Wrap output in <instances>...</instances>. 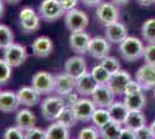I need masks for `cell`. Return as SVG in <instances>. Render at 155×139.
<instances>
[{"mask_svg":"<svg viewBox=\"0 0 155 139\" xmlns=\"http://www.w3.org/2000/svg\"><path fill=\"white\" fill-rule=\"evenodd\" d=\"M60 4L64 8L65 12H68L71 9L77 8L78 4H79V0H60Z\"/></svg>","mask_w":155,"mask_h":139,"instance_id":"cell-43","label":"cell"},{"mask_svg":"<svg viewBox=\"0 0 155 139\" xmlns=\"http://www.w3.org/2000/svg\"><path fill=\"white\" fill-rule=\"evenodd\" d=\"M4 14H5V1L0 0V20L2 19Z\"/></svg>","mask_w":155,"mask_h":139,"instance_id":"cell-48","label":"cell"},{"mask_svg":"<svg viewBox=\"0 0 155 139\" xmlns=\"http://www.w3.org/2000/svg\"><path fill=\"white\" fill-rule=\"evenodd\" d=\"M115 94L109 88L107 84L97 85L95 91L91 94V100L95 103L96 108H105L108 109L115 102Z\"/></svg>","mask_w":155,"mask_h":139,"instance_id":"cell-9","label":"cell"},{"mask_svg":"<svg viewBox=\"0 0 155 139\" xmlns=\"http://www.w3.org/2000/svg\"><path fill=\"white\" fill-rule=\"evenodd\" d=\"M141 37L147 44H154L155 43V18L147 19L142 23L140 28Z\"/></svg>","mask_w":155,"mask_h":139,"instance_id":"cell-27","label":"cell"},{"mask_svg":"<svg viewBox=\"0 0 155 139\" xmlns=\"http://www.w3.org/2000/svg\"><path fill=\"white\" fill-rule=\"evenodd\" d=\"M91 122L98 129H101L105 124H108L109 122H111V116L109 114V110L105 108H96L93 116H91Z\"/></svg>","mask_w":155,"mask_h":139,"instance_id":"cell-29","label":"cell"},{"mask_svg":"<svg viewBox=\"0 0 155 139\" xmlns=\"http://www.w3.org/2000/svg\"><path fill=\"white\" fill-rule=\"evenodd\" d=\"M96 86V81L93 79V77L89 72H86L81 77L75 79V91L79 95L84 96V98L91 96V94L95 91Z\"/></svg>","mask_w":155,"mask_h":139,"instance_id":"cell-18","label":"cell"},{"mask_svg":"<svg viewBox=\"0 0 155 139\" xmlns=\"http://www.w3.org/2000/svg\"><path fill=\"white\" fill-rule=\"evenodd\" d=\"M35 15H36V12H35L34 8H31V7H23L20 11L19 22H23V21L26 20H29V19H31L32 16H35Z\"/></svg>","mask_w":155,"mask_h":139,"instance_id":"cell-40","label":"cell"},{"mask_svg":"<svg viewBox=\"0 0 155 139\" xmlns=\"http://www.w3.org/2000/svg\"><path fill=\"white\" fill-rule=\"evenodd\" d=\"M145 44L140 38L137 36H127L125 40L119 44V53L125 61L133 63L141 59L143 57Z\"/></svg>","mask_w":155,"mask_h":139,"instance_id":"cell-1","label":"cell"},{"mask_svg":"<svg viewBox=\"0 0 155 139\" xmlns=\"http://www.w3.org/2000/svg\"><path fill=\"white\" fill-rule=\"evenodd\" d=\"M137 139H153L152 132H150V129L149 126H142L141 129L137 130L136 131Z\"/></svg>","mask_w":155,"mask_h":139,"instance_id":"cell-41","label":"cell"},{"mask_svg":"<svg viewBox=\"0 0 155 139\" xmlns=\"http://www.w3.org/2000/svg\"><path fill=\"white\" fill-rule=\"evenodd\" d=\"M41 20H42L41 16L38 14H36L35 16H32L31 19L23 21V22H20V28H21L22 33L30 35V34H34L35 31H37L41 28Z\"/></svg>","mask_w":155,"mask_h":139,"instance_id":"cell-31","label":"cell"},{"mask_svg":"<svg viewBox=\"0 0 155 139\" xmlns=\"http://www.w3.org/2000/svg\"><path fill=\"white\" fill-rule=\"evenodd\" d=\"M36 116L29 109H21L18 111L16 116H15V125L22 131L26 132L27 130L31 129L36 125Z\"/></svg>","mask_w":155,"mask_h":139,"instance_id":"cell-21","label":"cell"},{"mask_svg":"<svg viewBox=\"0 0 155 139\" xmlns=\"http://www.w3.org/2000/svg\"><path fill=\"white\" fill-rule=\"evenodd\" d=\"M149 129H150V132H152V136H153V139H155V119L150 123L149 125Z\"/></svg>","mask_w":155,"mask_h":139,"instance_id":"cell-49","label":"cell"},{"mask_svg":"<svg viewBox=\"0 0 155 139\" xmlns=\"http://www.w3.org/2000/svg\"><path fill=\"white\" fill-rule=\"evenodd\" d=\"M123 102L130 111H142L143 108L146 107L147 99L142 92L139 94H134V95H125Z\"/></svg>","mask_w":155,"mask_h":139,"instance_id":"cell-23","label":"cell"},{"mask_svg":"<svg viewBox=\"0 0 155 139\" xmlns=\"http://www.w3.org/2000/svg\"><path fill=\"white\" fill-rule=\"evenodd\" d=\"M130 1H131V0H111V2H114V4H115V5H117L118 7L126 6Z\"/></svg>","mask_w":155,"mask_h":139,"instance_id":"cell-47","label":"cell"},{"mask_svg":"<svg viewBox=\"0 0 155 139\" xmlns=\"http://www.w3.org/2000/svg\"><path fill=\"white\" fill-rule=\"evenodd\" d=\"M137 4L142 7H149L153 4H155V0H136Z\"/></svg>","mask_w":155,"mask_h":139,"instance_id":"cell-46","label":"cell"},{"mask_svg":"<svg viewBox=\"0 0 155 139\" xmlns=\"http://www.w3.org/2000/svg\"><path fill=\"white\" fill-rule=\"evenodd\" d=\"M4 139H26L25 138V131H22L18 126H11L8 127L4 133Z\"/></svg>","mask_w":155,"mask_h":139,"instance_id":"cell-36","label":"cell"},{"mask_svg":"<svg viewBox=\"0 0 155 139\" xmlns=\"http://www.w3.org/2000/svg\"><path fill=\"white\" fill-rule=\"evenodd\" d=\"M91 77H93V79L96 81L97 85L108 84L110 77H111V74H110V73L108 72L101 64L95 65V66L93 67L91 71Z\"/></svg>","mask_w":155,"mask_h":139,"instance_id":"cell-32","label":"cell"},{"mask_svg":"<svg viewBox=\"0 0 155 139\" xmlns=\"http://www.w3.org/2000/svg\"><path fill=\"white\" fill-rule=\"evenodd\" d=\"M78 93H70L68 95H66L64 99H65V101H66V104L67 106H70V107H72L75 102H77L78 100H79V98H78Z\"/></svg>","mask_w":155,"mask_h":139,"instance_id":"cell-44","label":"cell"},{"mask_svg":"<svg viewBox=\"0 0 155 139\" xmlns=\"http://www.w3.org/2000/svg\"><path fill=\"white\" fill-rule=\"evenodd\" d=\"M56 121L58 123H60V124L65 125L66 127L71 129V127H73V126L77 124L78 118L77 116H75V114H74V111H73V109H72V107L66 106Z\"/></svg>","mask_w":155,"mask_h":139,"instance_id":"cell-28","label":"cell"},{"mask_svg":"<svg viewBox=\"0 0 155 139\" xmlns=\"http://www.w3.org/2000/svg\"><path fill=\"white\" fill-rule=\"evenodd\" d=\"M60 0H43L38 6V15L45 22H54L65 15Z\"/></svg>","mask_w":155,"mask_h":139,"instance_id":"cell-5","label":"cell"},{"mask_svg":"<svg viewBox=\"0 0 155 139\" xmlns=\"http://www.w3.org/2000/svg\"><path fill=\"white\" fill-rule=\"evenodd\" d=\"M32 55L37 58H46L53 51V42L49 36H39L31 43Z\"/></svg>","mask_w":155,"mask_h":139,"instance_id":"cell-17","label":"cell"},{"mask_svg":"<svg viewBox=\"0 0 155 139\" xmlns=\"http://www.w3.org/2000/svg\"><path fill=\"white\" fill-rule=\"evenodd\" d=\"M100 64L110 73V74H115L118 72L120 68V61L117 59L114 56H107L102 59H100Z\"/></svg>","mask_w":155,"mask_h":139,"instance_id":"cell-33","label":"cell"},{"mask_svg":"<svg viewBox=\"0 0 155 139\" xmlns=\"http://www.w3.org/2000/svg\"><path fill=\"white\" fill-rule=\"evenodd\" d=\"M75 89V79L67 73H59L54 75V92L57 95L65 98Z\"/></svg>","mask_w":155,"mask_h":139,"instance_id":"cell-16","label":"cell"},{"mask_svg":"<svg viewBox=\"0 0 155 139\" xmlns=\"http://www.w3.org/2000/svg\"><path fill=\"white\" fill-rule=\"evenodd\" d=\"M25 138L26 139H46V132L45 130L34 126L31 129L27 130L25 132Z\"/></svg>","mask_w":155,"mask_h":139,"instance_id":"cell-37","label":"cell"},{"mask_svg":"<svg viewBox=\"0 0 155 139\" xmlns=\"http://www.w3.org/2000/svg\"><path fill=\"white\" fill-rule=\"evenodd\" d=\"M28 58L26 46L21 45L19 43H13L7 49L4 50V59L7 61V64L12 67L21 66Z\"/></svg>","mask_w":155,"mask_h":139,"instance_id":"cell-7","label":"cell"},{"mask_svg":"<svg viewBox=\"0 0 155 139\" xmlns=\"http://www.w3.org/2000/svg\"><path fill=\"white\" fill-rule=\"evenodd\" d=\"M46 139H70V129L58 123L57 121L52 122L45 130Z\"/></svg>","mask_w":155,"mask_h":139,"instance_id":"cell-24","label":"cell"},{"mask_svg":"<svg viewBox=\"0 0 155 139\" xmlns=\"http://www.w3.org/2000/svg\"><path fill=\"white\" fill-rule=\"evenodd\" d=\"M18 100L19 103L25 107H34L39 102V94L32 86H23L21 87L18 93Z\"/></svg>","mask_w":155,"mask_h":139,"instance_id":"cell-19","label":"cell"},{"mask_svg":"<svg viewBox=\"0 0 155 139\" xmlns=\"http://www.w3.org/2000/svg\"><path fill=\"white\" fill-rule=\"evenodd\" d=\"M14 43L13 30L4 23H0V50H5Z\"/></svg>","mask_w":155,"mask_h":139,"instance_id":"cell-30","label":"cell"},{"mask_svg":"<svg viewBox=\"0 0 155 139\" xmlns=\"http://www.w3.org/2000/svg\"><path fill=\"white\" fill-rule=\"evenodd\" d=\"M143 89L140 86V84L137 81V80H130L127 82V85L125 87V91H124V95H134V94H139L142 93Z\"/></svg>","mask_w":155,"mask_h":139,"instance_id":"cell-39","label":"cell"},{"mask_svg":"<svg viewBox=\"0 0 155 139\" xmlns=\"http://www.w3.org/2000/svg\"><path fill=\"white\" fill-rule=\"evenodd\" d=\"M67 106L66 101L60 95H49L41 103V113L42 116L50 122H54L58 118L60 113Z\"/></svg>","mask_w":155,"mask_h":139,"instance_id":"cell-2","label":"cell"},{"mask_svg":"<svg viewBox=\"0 0 155 139\" xmlns=\"http://www.w3.org/2000/svg\"><path fill=\"white\" fill-rule=\"evenodd\" d=\"M110 51H111V43L107 40L105 36L104 37L103 36L91 37L87 52L89 53L93 58L102 59L104 57L109 56Z\"/></svg>","mask_w":155,"mask_h":139,"instance_id":"cell-8","label":"cell"},{"mask_svg":"<svg viewBox=\"0 0 155 139\" xmlns=\"http://www.w3.org/2000/svg\"><path fill=\"white\" fill-rule=\"evenodd\" d=\"M143 60L146 64L155 66V43L154 44H147L145 46L143 51Z\"/></svg>","mask_w":155,"mask_h":139,"instance_id":"cell-38","label":"cell"},{"mask_svg":"<svg viewBox=\"0 0 155 139\" xmlns=\"http://www.w3.org/2000/svg\"><path fill=\"white\" fill-rule=\"evenodd\" d=\"M96 20L102 25L107 27L109 25H112L117 21H119L120 12L117 5H115L111 1H102L96 7Z\"/></svg>","mask_w":155,"mask_h":139,"instance_id":"cell-4","label":"cell"},{"mask_svg":"<svg viewBox=\"0 0 155 139\" xmlns=\"http://www.w3.org/2000/svg\"><path fill=\"white\" fill-rule=\"evenodd\" d=\"M8 5H18L19 2H21V0H4Z\"/></svg>","mask_w":155,"mask_h":139,"instance_id":"cell-50","label":"cell"},{"mask_svg":"<svg viewBox=\"0 0 155 139\" xmlns=\"http://www.w3.org/2000/svg\"><path fill=\"white\" fill-rule=\"evenodd\" d=\"M136 80L140 84L143 91H149L155 87V66L143 64L137 70Z\"/></svg>","mask_w":155,"mask_h":139,"instance_id":"cell-12","label":"cell"},{"mask_svg":"<svg viewBox=\"0 0 155 139\" xmlns=\"http://www.w3.org/2000/svg\"><path fill=\"white\" fill-rule=\"evenodd\" d=\"M91 37L88 33L84 31H75L71 33L68 37V44L73 52L77 55H84L88 51V45L91 42Z\"/></svg>","mask_w":155,"mask_h":139,"instance_id":"cell-13","label":"cell"},{"mask_svg":"<svg viewBox=\"0 0 155 139\" xmlns=\"http://www.w3.org/2000/svg\"><path fill=\"white\" fill-rule=\"evenodd\" d=\"M81 4L84 6L88 7V8H94V7H97L103 0H80Z\"/></svg>","mask_w":155,"mask_h":139,"instance_id":"cell-45","label":"cell"},{"mask_svg":"<svg viewBox=\"0 0 155 139\" xmlns=\"http://www.w3.org/2000/svg\"><path fill=\"white\" fill-rule=\"evenodd\" d=\"M146 123H147V121H146V117L142 111H129L123 125L136 132L137 130L146 125Z\"/></svg>","mask_w":155,"mask_h":139,"instance_id":"cell-22","label":"cell"},{"mask_svg":"<svg viewBox=\"0 0 155 139\" xmlns=\"http://www.w3.org/2000/svg\"><path fill=\"white\" fill-rule=\"evenodd\" d=\"M12 68L13 67L9 66L4 58L0 59V85H5L9 81L12 77Z\"/></svg>","mask_w":155,"mask_h":139,"instance_id":"cell-34","label":"cell"},{"mask_svg":"<svg viewBox=\"0 0 155 139\" xmlns=\"http://www.w3.org/2000/svg\"><path fill=\"white\" fill-rule=\"evenodd\" d=\"M72 109L77 116L78 121H81V122H88L91 121V116L96 109L95 103L93 102L91 99L88 98H84V99H79L72 106Z\"/></svg>","mask_w":155,"mask_h":139,"instance_id":"cell-10","label":"cell"},{"mask_svg":"<svg viewBox=\"0 0 155 139\" xmlns=\"http://www.w3.org/2000/svg\"><path fill=\"white\" fill-rule=\"evenodd\" d=\"M100 131L94 126H87L80 130L78 139H100Z\"/></svg>","mask_w":155,"mask_h":139,"instance_id":"cell-35","label":"cell"},{"mask_svg":"<svg viewBox=\"0 0 155 139\" xmlns=\"http://www.w3.org/2000/svg\"><path fill=\"white\" fill-rule=\"evenodd\" d=\"M31 86L41 95L51 94L54 92V75L46 71H39L32 75Z\"/></svg>","mask_w":155,"mask_h":139,"instance_id":"cell-6","label":"cell"},{"mask_svg":"<svg viewBox=\"0 0 155 139\" xmlns=\"http://www.w3.org/2000/svg\"><path fill=\"white\" fill-rule=\"evenodd\" d=\"M65 73H67L68 75H71L72 78L78 79L79 77H81L87 71V63L86 59L82 57V55H75L72 56L68 59L65 61Z\"/></svg>","mask_w":155,"mask_h":139,"instance_id":"cell-11","label":"cell"},{"mask_svg":"<svg viewBox=\"0 0 155 139\" xmlns=\"http://www.w3.org/2000/svg\"><path fill=\"white\" fill-rule=\"evenodd\" d=\"M130 80H132L131 74L125 70H119L115 74H111L107 85L109 86V88L114 92L115 95H122L124 94L125 87Z\"/></svg>","mask_w":155,"mask_h":139,"instance_id":"cell-15","label":"cell"},{"mask_svg":"<svg viewBox=\"0 0 155 139\" xmlns=\"http://www.w3.org/2000/svg\"><path fill=\"white\" fill-rule=\"evenodd\" d=\"M153 95H154V98H155V87L153 88Z\"/></svg>","mask_w":155,"mask_h":139,"instance_id":"cell-51","label":"cell"},{"mask_svg":"<svg viewBox=\"0 0 155 139\" xmlns=\"http://www.w3.org/2000/svg\"><path fill=\"white\" fill-rule=\"evenodd\" d=\"M64 22L66 29L71 33L84 31L89 25V16L82 9L74 8L65 13Z\"/></svg>","mask_w":155,"mask_h":139,"instance_id":"cell-3","label":"cell"},{"mask_svg":"<svg viewBox=\"0 0 155 139\" xmlns=\"http://www.w3.org/2000/svg\"><path fill=\"white\" fill-rule=\"evenodd\" d=\"M104 36L107 37V40L109 41L110 43L120 44L129 36V30H127V27L125 26L124 23L117 21L115 23L105 27Z\"/></svg>","mask_w":155,"mask_h":139,"instance_id":"cell-14","label":"cell"},{"mask_svg":"<svg viewBox=\"0 0 155 139\" xmlns=\"http://www.w3.org/2000/svg\"><path fill=\"white\" fill-rule=\"evenodd\" d=\"M117 139H137V136L134 131H132V130H130V129L124 126V127H122L120 133H119Z\"/></svg>","mask_w":155,"mask_h":139,"instance_id":"cell-42","label":"cell"},{"mask_svg":"<svg viewBox=\"0 0 155 139\" xmlns=\"http://www.w3.org/2000/svg\"><path fill=\"white\" fill-rule=\"evenodd\" d=\"M109 110V114L111 116V121L114 122H117V123H120L123 124L127 114H129V109L127 107L125 106L124 102H119V101H115L111 106L108 108Z\"/></svg>","mask_w":155,"mask_h":139,"instance_id":"cell-25","label":"cell"},{"mask_svg":"<svg viewBox=\"0 0 155 139\" xmlns=\"http://www.w3.org/2000/svg\"><path fill=\"white\" fill-rule=\"evenodd\" d=\"M122 125L120 123H117L111 121L108 124H105L104 126H102L101 129H98L100 131V136L102 139H117L120 130H122Z\"/></svg>","mask_w":155,"mask_h":139,"instance_id":"cell-26","label":"cell"},{"mask_svg":"<svg viewBox=\"0 0 155 139\" xmlns=\"http://www.w3.org/2000/svg\"><path fill=\"white\" fill-rule=\"evenodd\" d=\"M19 100L16 93L12 91L0 92V111L2 113H13L19 107Z\"/></svg>","mask_w":155,"mask_h":139,"instance_id":"cell-20","label":"cell"}]
</instances>
